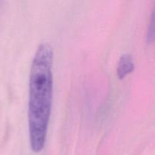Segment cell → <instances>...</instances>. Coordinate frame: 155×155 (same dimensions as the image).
Returning <instances> with one entry per match:
<instances>
[{
	"mask_svg": "<svg viewBox=\"0 0 155 155\" xmlns=\"http://www.w3.org/2000/svg\"><path fill=\"white\" fill-rule=\"evenodd\" d=\"M53 48L48 42L37 47L29 78L28 125L30 148L38 153L46 140L53 95Z\"/></svg>",
	"mask_w": 155,
	"mask_h": 155,
	"instance_id": "6da1fadb",
	"label": "cell"
},
{
	"mask_svg": "<svg viewBox=\"0 0 155 155\" xmlns=\"http://www.w3.org/2000/svg\"><path fill=\"white\" fill-rule=\"evenodd\" d=\"M135 68L133 57L130 54H124L120 58L117 67V75L120 80H123L132 73Z\"/></svg>",
	"mask_w": 155,
	"mask_h": 155,
	"instance_id": "7a4b0ae2",
	"label": "cell"
}]
</instances>
